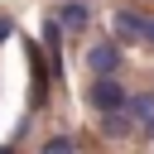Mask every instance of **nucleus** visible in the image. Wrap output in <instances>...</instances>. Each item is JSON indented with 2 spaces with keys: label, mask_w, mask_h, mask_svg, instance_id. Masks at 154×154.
Returning <instances> with one entry per match:
<instances>
[{
  "label": "nucleus",
  "mask_w": 154,
  "mask_h": 154,
  "mask_svg": "<svg viewBox=\"0 0 154 154\" xmlns=\"http://www.w3.org/2000/svg\"><path fill=\"white\" fill-rule=\"evenodd\" d=\"M87 67L96 72V77H116V67H120V43H91L87 48Z\"/></svg>",
  "instance_id": "3"
},
{
  "label": "nucleus",
  "mask_w": 154,
  "mask_h": 154,
  "mask_svg": "<svg viewBox=\"0 0 154 154\" xmlns=\"http://www.w3.org/2000/svg\"><path fill=\"white\" fill-rule=\"evenodd\" d=\"M53 19H58V29H87V24H91V10H87L82 0H67V5H58Z\"/></svg>",
  "instance_id": "4"
},
{
  "label": "nucleus",
  "mask_w": 154,
  "mask_h": 154,
  "mask_svg": "<svg viewBox=\"0 0 154 154\" xmlns=\"http://www.w3.org/2000/svg\"><path fill=\"white\" fill-rule=\"evenodd\" d=\"M0 154H14V149H0Z\"/></svg>",
  "instance_id": "10"
},
{
  "label": "nucleus",
  "mask_w": 154,
  "mask_h": 154,
  "mask_svg": "<svg viewBox=\"0 0 154 154\" xmlns=\"http://www.w3.org/2000/svg\"><path fill=\"white\" fill-rule=\"evenodd\" d=\"M43 154H72V140L67 135H53V140H43Z\"/></svg>",
  "instance_id": "7"
},
{
  "label": "nucleus",
  "mask_w": 154,
  "mask_h": 154,
  "mask_svg": "<svg viewBox=\"0 0 154 154\" xmlns=\"http://www.w3.org/2000/svg\"><path fill=\"white\" fill-rule=\"evenodd\" d=\"M125 120L140 125V130L154 140V91H135V96H125Z\"/></svg>",
  "instance_id": "2"
},
{
  "label": "nucleus",
  "mask_w": 154,
  "mask_h": 154,
  "mask_svg": "<svg viewBox=\"0 0 154 154\" xmlns=\"http://www.w3.org/2000/svg\"><path fill=\"white\" fill-rule=\"evenodd\" d=\"M101 130H106V135H111V140H120V135H130V130H135V125H130V120H125V111H116V116H101Z\"/></svg>",
  "instance_id": "6"
},
{
  "label": "nucleus",
  "mask_w": 154,
  "mask_h": 154,
  "mask_svg": "<svg viewBox=\"0 0 154 154\" xmlns=\"http://www.w3.org/2000/svg\"><path fill=\"white\" fill-rule=\"evenodd\" d=\"M116 38H120V43H135V38H144V14H135V10H120V14H116Z\"/></svg>",
  "instance_id": "5"
},
{
  "label": "nucleus",
  "mask_w": 154,
  "mask_h": 154,
  "mask_svg": "<svg viewBox=\"0 0 154 154\" xmlns=\"http://www.w3.org/2000/svg\"><path fill=\"white\" fill-rule=\"evenodd\" d=\"M144 38H149V43H154V19H144Z\"/></svg>",
  "instance_id": "9"
},
{
  "label": "nucleus",
  "mask_w": 154,
  "mask_h": 154,
  "mask_svg": "<svg viewBox=\"0 0 154 154\" xmlns=\"http://www.w3.org/2000/svg\"><path fill=\"white\" fill-rule=\"evenodd\" d=\"M5 38H10V19H0V43H5Z\"/></svg>",
  "instance_id": "8"
},
{
  "label": "nucleus",
  "mask_w": 154,
  "mask_h": 154,
  "mask_svg": "<svg viewBox=\"0 0 154 154\" xmlns=\"http://www.w3.org/2000/svg\"><path fill=\"white\" fill-rule=\"evenodd\" d=\"M125 87H120V77H91V87H87V101H91V111L96 116H116V111H125Z\"/></svg>",
  "instance_id": "1"
}]
</instances>
